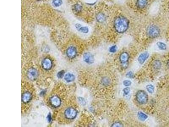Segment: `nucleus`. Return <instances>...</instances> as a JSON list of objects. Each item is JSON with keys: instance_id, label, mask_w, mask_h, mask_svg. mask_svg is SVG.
<instances>
[{"instance_id": "5701e85b", "label": "nucleus", "mask_w": 169, "mask_h": 127, "mask_svg": "<svg viewBox=\"0 0 169 127\" xmlns=\"http://www.w3.org/2000/svg\"><path fill=\"white\" fill-rule=\"evenodd\" d=\"M101 82H102V84L104 85H105V86L108 85L110 84V81H109V79L108 78H103L102 79V81Z\"/></svg>"}, {"instance_id": "412c9836", "label": "nucleus", "mask_w": 169, "mask_h": 127, "mask_svg": "<svg viewBox=\"0 0 169 127\" xmlns=\"http://www.w3.org/2000/svg\"><path fill=\"white\" fill-rule=\"evenodd\" d=\"M146 89L149 93L151 94L153 93L154 91V87L153 85L152 84L148 85L146 87Z\"/></svg>"}, {"instance_id": "423d86ee", "label": "nucleus", "mask_w": 169, "mask_h": 127, "mask_svg": "<svg viewBox=\"0 0 169 127\" xmlns=\"http://www.w3.org/2000/svg\"><path fill=\"white\" fill-rule=\"evenodd\" d=\"M66 54L70 58H73L76 57L77 54V51L75 47L71 46L68 48L66 50Z\"/></svg>"}, {"instance_id": "7ed1b4c3", "label": "nucleus", "mask_w": 169, "mask_h": 127, "mask_svg": "<svg viewBox=\"0 0 169 127\" xmlns=\"http://www.w3.org/2000/svg\"><path fill=\"white\" fill-rule=\"evenodd\" d=\"M147 34L150 38H157L160 35V29L155 25H150L147 29Z\"/></svg>"}, {"instance_id": "f3484780", "label": "nucleus", "mask_w": 169, "mask_h": 127, "mask_svg": "<svg viewBox=\"0 0 169 127\" xmlns=\"http://www.w3.org/2000/svg\"><path fill=\"white\" fill-rule=\"evenodd\" d=\"M137 116L138 118L142 121H144L148 118L147 115H146L144 113H142L141 111H139L137 114Z\"/></svg>"}, {"instance_id": "bb28decb", "label": "nucleus", "mask_w": 169, "mask_h": 127, "mask_svg": "<svg viewBox=\"0 0 169 127\" xmlns=\"http://www.w3.org/2000/svg\"><path fill=\"white\" fill-rule=\"evenodd\" d=\"M64 74H65L64 71H60L58 73L57 77L59 78H61L64 76Z\"/></svg>"}, {"instance_id": "ddd939ff", "label": "nucleus", "mask_w": 169, "mask_h": 127, "mask_svg": "<svg viewBox=\"0 0 169 127\" xmlns=\"http://www.w3.org/2000/svg\"><path fill=\"white\" fill-rule=\"evenodd\" d=\"M31 98H32V95H31V94L29 92H27L23 94V95L22 96V99L23 102L27 103L30 102Z\"/></svg>"}, {"instance_id": "b1692460", "label": "nucleus", "mask_w": 169, "mask_h": 127, "mask_svg": "<svg viewBox=\"0 0 169 127\" xmlns=\"http://www.w3.org/2000/svg\"><path fill=\"white\" fill-rule=\"evenodd\" d=\"M117 48L116 45H113L109 48V51L112 53H116L117 51Z\"/></svg>"}, {"instance_id": "9d476101", "label": "nucleus", "mask_w": 169, "mask_h": 127, "mask_svg": "<svg viewBox=\"0 0 169 127\" xmlns=\"http://www.w3.org/2000/svg\"><path fill=\"white\" fill-rule=\"evenodd\" d=\"M50 102L54 107L57 108L60 106L61 104L60 99L57 96H53L50 99Z\"/></svg>"}, {"instance_id": "f257e3e1", "label": "nucleus", "mask_w": 169, "mask_h": 127, "mask_svg": "<svg viewBox=\"0 0 169 127\" xmlns=\"http://www.w3.org/2000/svg\"><path fill=\"white\" fill-rule=\"evenodd\" d=\"M114 28L118 33H123L126 32L129 26L128 20L123 16H119L114 21Z\"/></svg>"}, {"instance_id": "4468645a", "label": "nucleus", "mask_w": 169, "mask_h": 127, "mask_svg": "<svg viewBox=\"0 0 169 127\" xmlns=\"http://www.w3.org/2000/svg\"><path fill=\"white\" fill-rule=\"evenodd\" d=\"M75 77L74 75L71 73H68L64 76V79L68 83L73 82L75 81Z\"/></svg>"}, {"instance_id": "c85d7f7f", "label": "nucleus", "mask_w": 169, "mask_h": 127, "mask_svg": "<svg viewBox=\"0 0 169 127\" xmlns=\"http://www.w3.org/2000/svg\"><path fill=\"white\" fill-rule=\"evenodd\" d=\"M123 91L125 95H128V94L130 93V88L128 87H126V88L124 89L123 90Z\"/></svg>"}, {"instance_id": "393cba45", "label": "nucleus", "mask_w": 169, "mask_h": 127, "mask_svg": "<svg viewBox=\"0 0 169 127\" xmlns=\"http://www.w3.org/2000/svg\"><path fill=\"white\" fill-rule=\"evenodd\" d=\"M78 101L80 104L82 106H85L86 104V100L82 97H78Z\"/></svg>"}, {"instance_id": "a211bd4d", "label": "nucleus", "mask_w": 169, "mask_h": 127, "mask_svg": "<svg viewBox=\"0 0 169 127\" xmlns=\"http://www.w3.org/2000/svg\"><path fill=\"white\" fill-rule=\"evenodd\" d=\"M62 0H52V4L54 7H58L62 5Z\"/></svg>"}, {"instance_id": "20e7f679", "label": "nucleus", "mask_w": 169, "mask_h": 127, "mask_svg": "<svg viewBox=\"0 0 169 127\" xmlns=\"http://www.w3.org/2000/svg\"><path fill=\"white\" fill-rule=\"evenodd\" d=\"M64 115L66 118L69 120H73L77 116V111L74 108H69L65 111Z\"/></svg>"}, {"instance_id": "39448f33", "label": "nucleus", "mask_w": 169, "mask_h": 127, "mask_svg": "<svg viewBox=\"0 0 169 127\" xmlns=\"http://www.w3.org/2000/svg\"><path fill=\"white\" fill-rule=\"evenodd\" d=\"M27 76L29 79L34 81L36 80L38 76V72L36 69L31 68L27 72Z\"/></svg>"}, {"instance_id": "6ab92c4d", "label": "nucleus", "mask_w": 169, "mask_h": 127, "mask_svg": "<svg viewBox=\"0 0 169 127\" xmlns=\"http://www.w3.org/2000/svg\"><path fill=\"white\" fill-rule=\"evenodd\" d=\"M82 6L80 4H76L74 6L73 9L75 12L79 13L82 10Z\"/></svg>"}, {"instance_id": "4be33fe9", "label": "nucleus", "mask_w": 169, "mask_h": 127, "mask_svg": "<svg viewBox=\"0 0 169 127\" xmlns=\"http://www.w3.org/2000/svg\"><path fill=\"white\" fill-rule=\"evenodd\" d=\"M153 65H154V67L155 69H160L161 67L162 64H161V62H160V61L157 60V61H156L154 62Z\"/></svg>"}, {"instance_id": "0eeeda50", "label": "nucleus", "mask_w": 169, "mask_h": 127, "mask_svg": "<svg viewBox=\"0 0 169 127\" xmlns=\"http://www.w3.org/2000/svg\"><path fill=\"white\" fill-rule=\"evenodd\" d=\"M41 65L43 69L48 70L52 68V61L49 58H45L42 61L41 63Z\"/></svg>"}, {"instance_id": "cd10ccee", "label": "nucleus", "mask_w": 169, "mask_h": 127, "mask_svg": "<svg viewBox=\"0 0 169 127\" xmlns=\"http://www.w3.org/2000/svg\"><path fill=\"white\" fill-rule=\"evenodd\" d=\"M123 125L121 123V122H114V123L112 124V127H122Z\"/></svg>"}, {"instance_id": "f8f14e48", "label": "nucleus", "mask_w": 169, "mask_h": 127, "mask_svg": "<svg viewBox=\"0 0 169 127\" xmlns=\"http://www.w3.org/2000/svg\"><path fill=\"white\" fill-rule=\"evenodd\" d=\"M148 57H149V53L147 52H145L141 54L139 56L138 58V61L139 62V63L141 64H142L148 59Z\"/></svg>"}, {"instance_id": "9b49d317", "label": "nucleus", "mask_w": 169, "mask_h": 127, "mask_svg": "<svg viewBox=\"0 0 169 127\" xmlns=\"http://www.w3.org/2000/svg\"><path fill=\"white\" fill-rule=\"evenodd\" d=\"M75 28L76 30L83 34H87L89 32V28L87 26H84L80 23H76L75 25Z\"/></svg>"}, {"instance_id": "dca6fc26", "label": "nucleus", "mask_w": 169, "mask_h": 127, "mask_svg": "<svg viewBox=\"0 0 169 127\" xmlns=\"http://www.w3.org/2000/svg\"><path fill=\"white\" fill-rule=\"evenodd\" d=\"M96 19L98 22L103 23L106 20V16L102 13H99L96 15Z\"/></svg>"}, {"instance_id": "1a4fd4ad", "label": "nucleus", "mask_w": 169, "mask_h": 127, "mask_svg": "<svg viewBox=\"0 0 169 127\" xmlns=\"http://www.w3.org/2000/svg\"><path fill=\"white\" fill-rule=\"evenodd\" d=\"M84 62L89 64H91L94 62V58L91 53L87 52L84 53L83 55Z\"/></svg>"}, {"instance_id": "c756f323", "label": "nucleus", "mask_w": 169, "mask_h": 127, "mask_svg": "<svg viewBox=\"0 0 169 127\" xmlns=\"http://www.w3.org/2000/svg\"><path fill=\"white\" fill-rule=\"evenodd\" d=\"M126 76L127 78H133V73L132 71H130L126 74Z\"/></svg>"}, {"instance_id": "6e6552de", "label": "nucleus", "mask_w": 169, "mask_h": 127, "mask_svg": "<svg viewBox=\"0 0 169 127\" xmlns=\"http://www.w3.org/2000/svg\"><path fill=\"white\" fill-rule=\"evenodd\" d=\"M129 55L128 53L124 52L122 53L120 56V61L121 62V64L123 66H126L128 64V60H129Z\"/></svg>"}, {"instance_id": "2f4dec72", "label": "nucleus", "mask_w": 169, "mask_h": 127, "mask_svg": "<svg viewBox=\"0 0 169 127\" xmlns=\"http://www.w3.org/2000/svg\"><path fill=\"white\" fill-rule=\"evenodd\" d=\"M167 65L168 66V67H169V61L168 62V63H167Z\"/></svg>"}, {"instance_id": "7c9ffc66", "label": "nucleus", "mask_w": 169, "mask_h": 127, "mask_svg": "<svg viewBox=\"0 0 169 127\" xmlns=\"http://www.w3.org/2000/svg\"><path fill=\"white\" fill-rule=\"evenodd\" d=\"M51 115L49 114L47 116V120H48V121L49 122H50L51 121V116H50Z\"/></svg>"}, {"instance_id": "2eb2a0df", "label": "nucleus", "mask_w": 169, "mask_h": 127, "mask_svg": "<svg viewBox=\"0 0 169 127\" xmlns=\"http://www.w3.org/2000/svg\"><path fill=\"white\" fill-rule=\"evenodd\" d=\"M148 4L147 0H137L136 5L140 9H143Z\"/></svg>"}, {"instance_id": "a878e982", "label": "nucleus", "mask_w": 169, "mask_h": 127, "mask_svg": "<svg viewBox=\"0 0 169 127\" xmlns=\"http://www.w3.org/2000/svg\"><path fill=\"white\" fill-rule=\"evenodd\" d=\"M123 84L124 85V86H125V87H128L132 84V82L128 80H124V81H123Z\"/></svg>"}, {"instance_id": "aec40b11", "label": "nucleus", "mask_w": 169, "mask_h": 127, "mask_svg": "<svg viewBox=\"0 0 169 127\" xmlns=\"http://www.w3.org/2000/svg\"><path fill=\"white\" fill-rule=\"evenodd\" d=\"M157 44L158 48L161 50H166L167 49L166 45L163 42H157Z\"/></svg>"}, {"instance_id": "f03ea898", "label": "nucleus", "mask_w": 169, "mask_h": 127, "mask_svg": "<svg viewBox=\"0 0 169 127\" xmlns=\"http://www.w3.org/2000/svg\"><path fill=\"white\" fill-rule=\"evenodd\" d=\"M136 99L140 104H146L148 100V94L143 90H139L136 94Z\"/></svg>"}]
</instances>
